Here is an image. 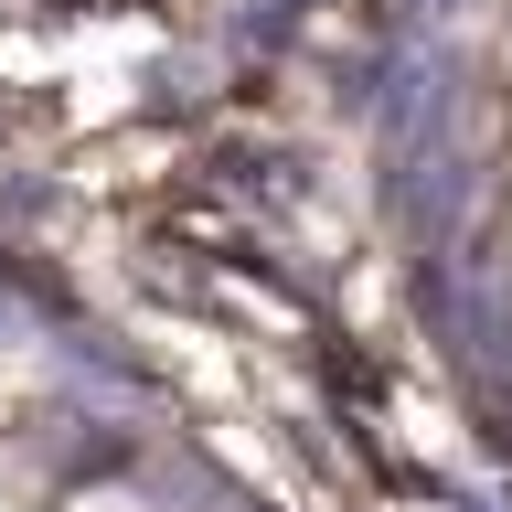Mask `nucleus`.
<instances>
[{
	"mask_svg": "<svg viewBox=\"0 0 512 512\" xmlns=\"http://www.w3.org/2000/svg\"><path fill=\"white\" fill-rule=\"evenodd\" d=\"M502 54H512V43H502Z\"/></svg>",
	"mask_w": 512,
	"mask_h": 512,
	"instance_id": "nucleus-1",
	"label": "nucleus"
}]
</instances>
